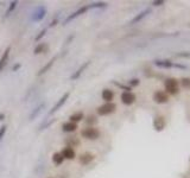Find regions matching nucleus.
<instances>
[{
    "label": "nucleus",
    "mask_w": 190,
    "mask_h": 178,
    "mask_svg": "<svg viewBox=\"0 0 190 178\" xmlns=\"http://www.w3.org/2000/svg\"><path fill=\"white\" fill-rule=\"evenodd\" d=\"M4 114H0V120H4Z\"/></svg>",
    "instance_id": "f704fd0d"
},
{
    "label": "nucleus",
    "mask_w": 190,
    "mask_h": 178,
    "mask_svg": "<svg viewBox=\"0 0 190 178\" xmlns=\"http://www.w3.org/2000/svg\"><path fill=\"white\" fill-rule=\"evenodd\" d=\"M153 126H154V128H156L157 131H162V130L164 128V126H165L164 119H163L162 116L156 118V120H154V122H153Z\"/></svg>",
    "instance_id": "a211bd4d"
},
{
    "label": "nucleus",
    "mask_w": 190,
    "mask_h": 178,
    "mask_svg": "<svg viewBox=\"0 0 190 178\" xmlns=\"http://www.w3.org/2000/svg\"><path fill=\"white\" fill-rule=\"evenodd\" d=\"M113 83H114V85H116V87H119V88H121V89H124L125 92H129V90H131V87H127V85H121V83H118V82H115V81H114Z\"/></svg>",
    "instance_id": "cd10ccee"
},
{
    "label": "nucleus",
    "mask_w": 190,
    "mask_h": 178,
    "mask_svg": "<svg viewBox=\"0 0 190 178\" xmlns=\"http://www.w3.org/2000/svg\"><path fill=\"white\" fill-rule=\"evenodd\" d=\"M46 14V8L45 6H43V5H39L36 10H35V12L32 13V17H31V19L33 20V22H40V20H43L44 19V17Z\"/></svg>",
    "instance_id": "39448f33"
},
{
    "label": "nucleus",
    "mask_w": 190,
    "mask_h": 178,
    "mask_svg": "<svg viewBox=\"0 0 190 178\" xmlns=\"http://www.w3.org/2000/svg\"><path fill=\"white\" fill-rule=\"evenodd\" d=\"M154 64L159 68H172L174 67V63L171 61H167V60H157V61H154Z\"/></svg>",
    "instance_id": "f3484780"
},
{
    "label": "nucleus",
    "mask_w": 190,
    "mask_h": 178,
    "mask_svg": "<svg viewBox=\"0 0 190 178\" xmlns=\"http://www.w3.org/2000/svg\"><path fill=\"white\" fill-rule=\"evenodd\" d=\"M149 13H151V10H150V8H145L144 11H141V12H140L139 14H137V16L134 17V18H133V19H132V20L129 22V24H131V25H133V24L139 23V22H140L141 19H144L145 17L147 16Z\"/></svg>",
    "instance_id": "4468645a"
},
{
    "label": "nucleus",
    "mask_w": 190,
    "mask_h": 178,
    "mask_svg": "<svg viewBox=\"0 0 190 178\" xmlns=\"http://www.w3.org/2000/svg\"><path fill=\"white\" fill-rule=\"evenodd\" d=\"M115 109H116V105H115V103H113V102H106L105 105L99 106V107L96 108V112H98L99 115L105 116V115H109V114L114 113Z\"/></svg>",
    "instance_id": "f257e3e1"
},
{
    "label": "nucleus",
    "mask_w": 190,
    "mask_h": 178,
    "mask_svg": "<svg viewBox=\"0 0 190 178\" xmlns=\"http://www.w3.org/2000/svg\"><path fill=\"white\" fill-rule=\"evenodd\" d=\"M62 130H63V132H67V133L75 132L76 130H77V124H75V122H71V121L64 122V124L62 125Z\"/></svg>",
    "instance_id": "2eb2a0df"
},
{
    "label": "nucleus",
    "mask_w": 190,
    "mask_h": 178,
    "mask_svg": "<svg viewBox=\"0 0 190 178\" xmlns=\"http://www.w3.org/2000/svg\"><path fill=\"white\" fill-rule=\"evenodd\" d=\"M153 100H154V102H157V103H165L169 100V96H167V93H164L162 90H158V92H156L154 95H153Z\"/></svg>",
    "instance_id": "1a4fd4ad"
},
{
    "label": "nucleus",
    "mask_w": 190,
    "mask_h": 178,
    "mask_svg": "<svg viewBox=\"0 0 190 178\" xmlns=\"http://www.w3.org/2000/svg\"><path fill=\"white\" fill-rule=\"evenodd\" d=\"M89 10V5H86V6H82V7L77 8L74 13H71L70 16H68L67 18H65V20L63 22V25H67L68 23H70L71 20H74L75 18H77V17H80L81 14H84L87 11Z\"/></svg>",
    "instance_id": "7ed1b4c3"
},
{
    "label": "nucleus",
    "mask_w": 190,
    "mask_h": 178,
    "mask_svg": "<svg viewBox=\"0 0 190 178\" xmlns=\"http://www.w3.org/2000/svg\"><path fill=\"white\" fill-rule=\"evenodd\" d=\"M6 128H7V126H6V125H2V126H1V128H0V139H2V138H4L5 132H6Z\"/></svg>",
    "instance_id": "c756f323"
},
{
    "label": "nucleus",
    "mask_w": 190,
    "mask_h": 178,
    "mask_svg": "<svg viewBox=\"0 0 190 178\" xmlns=\"http://www.w3.org/2000/svg\"><path fill=\"white\" fill-rule=\"evenodd\" d=\"M65 144H67L69 147L78 146V145H80V140L76 139V138H68V139H65Z\"/></svg>",
    "instance_id": "b1692460"
},
{
    "label": "nucleus",
    "mask_w": 190,
    "mask_h": 178,
    "mask_svg": "<svg viewBox=\"0 0 190 178\" xmlns=\"http://www.w3.org/2000/svg\"><path fill=\"white\" fill-rule=\"evenodd\" d=\"M84 118L83 113L82 112H77L75 114H71V115L69 116V121H71V122H78V121H81L82 119Z\"/></svg>",
    "instance_id": "412c9836"
},
{
    "label": "nucleus",
    "mask_w": 190,
    "mask_h": 178,
    "mask_svg": "<svg viewBox=\"0 0 190 178\" xmlns=\"http://www.w3.org/2000/svg\"><path fill=\"white\" fill-rule=\"evenodd\" d=\"M46 31H48V29H43V30H40V32H39V35H37L36 36V40H40V39L43 38L44 36L46 35Z\"/></svg>",
    "instance_id": "bb28decb"
},
{
    "label": "nucleus",
    "mask_w": 190,
    "mask_h": 178,
    "mask_svg": "<svg viewBox=\"0 0 190 178\" xmlns=\"http://www.w3.org/2000/svg\"><path fill=\"white\" fill-rule=\"evenodd\" d=\"M64 162V158L63 155H61V152H56L53 155V163L56 164V165H61L62 163Z\"/></svg>",
    "instance_id": "4be33fe9"
},
{
    "label": "nucleus",
    "mask_w": 190,
    "mask_h": 178,
    "mask_svg": "<svg viewBox=\"0 0 190 178\" xmlns=\"http://www.w3.org/2000/svg\"><path fill=\"white\" fill-rule=\"evenodd\" d=\"M81 135L86 138V139H89V140H96L98 138L100 137V131L98 128H95V127H87V128H84L81 131Z\"/></svg>",
    "instance_id": "f03ea898"
},
{
    "label": "nucleus",
    "mask_w": 190,
    "mask_h": 178,
    "mask_svg": "<svg viewBox=\"0 0 190 178\" xmlns=\"http://www.w3.org/2000/svg\"><path fill=\"white\" fill-rule=\"evenodd\" d=\"M96 122H98V119H96L94 115H88L87 116V119H86V124L91 125V127H93V125H95Z\"/></svg>",
    "instance_id": "393cba45"
},
{
    "label": "nucleus",
    "mask_w": 190,
    "mask_h": 178,
    "mask_svg": "<svg viewBox=\"0 0 190 178\" xmlns=\"http://www.w3.org/2000/svg\"><path fill=\"white\" fill-rule=\"evenodd\" d=\"M101 7H106V2H94L89 5V8H101Z\"/></svg>",
    "instance_id": "a878e982"
},
{
    "label": "nucleus",
    "mask_w": 190,
    "mask_h": 178,
    "mask_svg": "<svg viewBox=\"0 0 190 178\" xmlns=\"http://www.w3.org/2000/svg\"><path fill=\"white\" fill-rule=\"evenodd\" d=\"M20 67H22V64H19V63H18V64H15L13 68H12V71H18V70L20 69Z\"/></svg>",
    "instance_id": "473e14b6"
},
{
    "label": "nucleus",
    "mask_w": 190,
    "mask_h": 178,
    "mask_svg": "<svg viewBox=\"0 0 190 178\" xmlns=\"http://www.w3.org/2000/svg\"><path fill=\"white\" fill-rule=\"evenodd\" d=\"M61 155H63L64 159H69V160L75 159V157H76V153H75V151H74V148H73V147H69V146L64 147V148L62 150Z\"/></svg>",
    "instance_id": "6e6552de"
},
{
    "label": "nucleus",
    "mask_w": 190,
    "mask_h": 178,
    "mask_svg": "<svg viewBox=\"0 0 190 178\" xmlns=\"http://www.w3.org/2000/svg\"><path fill=\"white\" fill-rule=\"evenodd\" d=\"M69 96H70V93L69 92H67V93H64L63 95L61 96V99L56 102V105L53 106V108L50 109V112H49V115H53V114H55L58 109H61L62 107H63V105L67 102V100L69 99Z\"/></svg>",
    "instance_id": "20e7f679"
},
{
    "label": "nucleus",
    "mask_w": 190,
    "mask_h": 178,
    "mask_svg": "<svg viewBox=\"0 0 190 178\" xmlns=\"http://www.w3.org/2000/svg\"><path fill=\"white\" fill-rule=\"evenodd\" d=\"M49 178H53V177H49Z\"/></svg>",
    "instance_id": "c9c22d12"
},
{
    "label": "nucleus",
    "mask_w": 190,
    "mask_h": 178,
    "mask_svg": "<svg viewBox=\"0 0 190 178\" xmlns=\"http://www.w3.org/2000/svg\"><path fill=\"white\" fill-rule=\"evenodd\" d=\"M17 5H18V1H11V2H10V5H8V7H7V11H6V13H5V18L10 17V14L15 10Z\"/></svg>",
    "instance_id": "5701e85b"
},
{
    "label": "nucleus",
    "mask_w": 190,
    "mask_h": 178,
    "mask_svg": "<svg viewBox=\"0 0 190 178\" xmlns=\"http://www.w3.org/2000/svg\"><path fill=\"white\" fill-rule=\"evenodd\" d=\"M56 60H57V56L53 57V58H51L49 62L46 63V64L44 65V67H43V68H40V70H39V71L37 72V76H42V75H44L45 72H48L49 70L51 69V67L53 65V63L56 62Z\"/></svg>",
    "instance_id": "ddd939ff"
},
{
    "label": "nucleus",
    "mask_w": 190,
    "mask_h": 178,
    "mask_svg": "<svg viewBox=\"0 0 190 178\" xmlns=\"http://www.w3.org/2000/svg\"><path fill=\"white\" fill-rule=\"evenodd\" d=\"M95 159V155L91 153V152H86V153H82V155H80V163L82 164V165H88L89 163H91L93 160Z\"/></svg>",
    "instance_id": "f8f14e48"
},
{
    "label": "nucleus",
    "mask_w": 190,
    "mask_h": 178,
    "mask_svg": "<svg viewBox=\"0 0 190 178\" xmlns=\"http://www.w3.org/2000/svg\"><path fill=\"white\" fill-rule=\"evenodd\" d=\"M57 23H58V19H57V18H55L53 22L49 24V27H53V26H55V25H56Z\"/></svg>",
    "instance_id": "2f4dec72"
},
{
    "label": "nucleus",
    "mask_w": 190,
    "mask_h": 178,
    "mask_svg": "<svg viewBox=\"0 0 190 178\" xmlns=\"http://www.w3.org/2000/svg\"><path fill=\"white\" fill-rule=\"evenodd\" d=\"M136 101V95L131 92H124L121 94V102L126 106H129L132 105L133 102Z\"/></svg>",
    "instance_id": "0eeeda50"
},
{
    "label": "nucleus",
    "mask_w": 190,
    "mask_h": 178,
    "mask_svg": "<svg viewBox=\"0 0 190 178\" xmlns=\"http://www.w3.org/2000/svg\"><path fill=\"white\" fill-rule=\"evenodd\" d=\"M152 4H153L154 6H159V5H163V4H164V1H153Z\"/></svg>",
    "instance_id": "72a5a7b5"
},
{
    "label": "nucleus",
    "mask_w": 190,
    "mask_h": 178,
    "mask_svg": "<svg viewBox=\"0 0 190 178\" xmlns=\"http://www.w3.org/2000/svg\"><path fill=\"white\" fill-rule=\"evenodd\" d=\"M139 85V80L138 78H133V80H131L129 81V85L131 87H136V85Z\"/></svg>",
    "instance_id": "7c9ffc66"
},
{
    "label": "nucleus",
    "mask_w": 190,
    "mask_h": 178,
    "mask_svg": "<svg viewBox=\"0 0 190 178\" xmlns=\"http://www.w3.org/2000/svg\"><path fill=\"white\" fill-rule=\"evenodd\" d=\"M165 89H167V93L177 94L178 93V82L175 78H169L165 81Z\"/></svg>",
    "instance_id": "423d86ee"
},
{
    "label": "nucleus",
    "mask_w": 190,
    "mask_h": 178,
    "mask_svg": "<svg viewBox=\"0 0 190 178\" xmlns=\"http://www.w3.org/2000/svg\"><path fill=\"white\" fill-rule=\"evenodd\" d=\"M181 85H182L184 88H190V78H182Z\"/></svg>",
    "instance_id": "c85d7f7f"
},
{
    "label": "nucleus",
    "mask_w": 190,
    "mask_h": 178,
    "mask_svg": "<svg viewBox=\"0 0 190 178\" xmlns=\"http://www.w3.org/2000/svg\"><path fill=\"white\" fill-rule=\"evenodd\" d=\"M46 50H48V44H46V43H39L37 47L35 48V50H33V54H35V55L43 54V52H45Z\"/></svg>",
    "instance_id": "aec40b11"
},
{
    "label": "nucleus",
    "mask_w": 190,
    "mask_h": 178,
    "mask_svg": "<svg viewBox=\"0 0 190 178\" xmlns=\"http://www.w3.org/2000/svg\"><path fill=\"white\" fill-rule=\"evenodd\" d=\"M89 64H91V61H87V62H84L83 64H82V65H81V67H80V68H78V69L76 70L75 72H74V74L70 76V80H74V81H75V80H77V78H80V76H81V75H82V74L84 72V70H86L87 68H88V67H89Z\"/></svg>",
    "instance_id": "9d476101"
},
{
    "label": "nucleus",
    "mask_w": 190,
    "mask_h": 178,
    "mask_svg": "<svg viewBox=\"0 0 190 178\" xmlns=\"http://www.w3.org/2000/svg\"><path fill=\"white\" fill-rule=\"evenodd\" d=\"M101 96H102V100H105L106 102H112L114 97V93L111 89H103L102 93H101Z\"/></svg>",
    "instance_id": "dca6fc26"
},
{
    "label": "nucleus",
    "mask_w": 190,
    "mask_h": 178,
    "mask_svg": "<svg viewBox=\"0 0 190 178\" xmlns=\"http://www.w3.org/2000/svg\"><path fill=\"white\" fill-rule=\"evenodd\" d=\"M44 107H45V103H40V105H39L38 107H36V108L32 110V113H31L30 116H29V119H30L31 121H32V120H33L35 118H37L38 114H39V113H40V112L43 110V108H44Z\"/></svg>",
    "instance_id": "6ab92c4d"
},
{
    "label": "nucleus",
    "mask_w": 190,
    "mask_h": 178,
    "mask_svg": "<svg viewBox=\"0 0 190 178\" xmlns=\"http://www.w3.org/2000/svg\"><path fill=\"white\" fill-rule=\"evenodd\" d=\"M10 52H11V47H7L6 48V50L2 52L1 57H0V72L2 71V69L5 68V65H6V63H7L8 57H10Z\"/></svg>",
    "instance_id": "9b49d317"
}]
</instances>
